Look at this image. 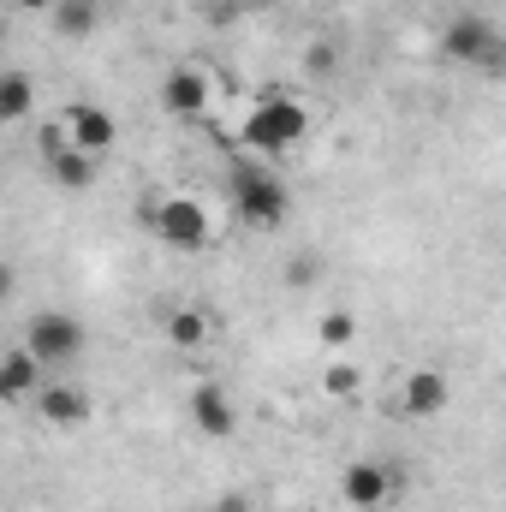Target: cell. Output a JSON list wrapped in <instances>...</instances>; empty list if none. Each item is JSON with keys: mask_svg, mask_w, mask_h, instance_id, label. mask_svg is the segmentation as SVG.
Returning <instances> with one entry per match:
<instances>
[{"mask_svg": "<svg viewBox=\"0 0 506 512\" xmlns=\"http://www.w3.org/2000/svg\"><path fill=\"white\" fill-rule=\"evenodd\" d=\"M447 405H453V382H447V370H435V364H417V370L399 382V417H411V423L441 417Z\"/></svg>", "mask_w": 506, "mask_h": 512, "instance_id": "cell-9", "label": "cell"}, {"mask_svg": "<svg viewBox=\"0 0 506 512\" xmlns=\"http://www.w3.org/2000/svg\"><path fill=\"white\" fill-rule=\"evenodd\" d=\"M185 411H191V429H197V435H209V441L239 435V405H233V393H227L221 382H191Z\"/></svg>", "mask_w": 506, "mask_h": 512, "instance_id": "cell-8", "label": "cell"}, {"mask_svg": "<svg viewBox=\"0 0 506 512\" xmlns=\"http://www.w3.org/2000/svg\"><path fill=\"white\" fill-rule=\"evenodd\" d=\"M42 387H48V364H42L30 346L6 352V364H0V399H6V405H24V399H36Z\"/></svg>", "mask_w": 506, "mask_h": 512, "instance_id": "cell-12", "label": "cell"}, {"mask_svg": "<svg viewBox=\"0 0 506 512\" xmlns=\"http://www.w3.org/2000/svg\"><path fill=\"white\" fill-rule=\"evenodd\" d=\"M36 411H42L48 429H84V423L96 417V399L78 382H54V376H48V387L36 393Z\"/></svg>", "mask_w": 506, "mask_h": 512, "instance_id": "cell-11", "label": "cell"}, {"mask_svg": "<svg viewBox=\"0 0 506 512\" xmlns=\"http://www.w3.org/2000/svg\"><path fill=\"white\" fill-rule=\"evenodd\" d=\"M143 221H149V233L167 245V251H209L215 245V227H209V209L197 203V197H185V191H167V197H149L143 203Z\"/></svg>", "mask_w": 506, "mask_h": 512, "instance_id": "cell-4", "label": "cell"}, {"mask_svg": "<svg viewBox=\"0 0 506 512\" xmlns=\"http://www.w3.org/2000/svg\"><path fill=\"white\" fill-rule=\"evenodd\" d=\"M441 54L465 72H483V78H506V30L489 12H453L441 24Z\"/></svg>", "mask_w": 506, "mask_h": 512, "instance_id": "cell-3", "label": "cell"}, {"mask_svg": "<svg viewBox=\"0 0 506 512\" xmlns=\"http://www.w3.org/2000/svg\"><path fill=\"white\" fill-rule=\"evenodd\" d=\"M161 334H167V346H173V352H203V346H209V334H215V322H209L197 304H173V310L161 316Z\"/></svg>", "mask_w": 506, "mask_h": 512, "instance_id": "cell-13", "label": "cell"}, {"mask_svg": "<svg viewBox=\"0 0 506 512\" xmlns=\"http://www.w3.org/2000/svg\"><path fill=\"white\" fill-rule=\"evenodd\" d=\"M60 120H66V137H72L84 155H96V161L114 155V143H120V120H114L102 102H72Z\"/></svg>", "mask_w": 506, "mask_h": 512, "instance_id": "cell-10", "label": "cell"}, {"mask_svg": "<svg viewBox=\"0 0 506 512\" xmlns=\"http://www.w3.org/2000/svg\"><path fill=\"white\" fill-rule=\"evenodd\" d=\"M30 114H36V84H30V72L12 66V72L0 78V120H6V126H24Z\"/></svg>", "mask_w": 506, "mask_h": 512, "instance_id": "cell-15", "label": "cell"}, {"mask_svg": "<svg viewBox=\"0 0 506 512\" xmlns=\"http://www.w3.org/2000/svg\"><path fill=\"white\" fill-rule=\"evenodd\" d=\"M316 340L340 358V352H352V340H358V316L352 310H322L316 316Z\"/></svg>", "mask_w": 506, "mask_h": 512, "instance_id": "cell-16", "label": "cell"}, {"mask_svg": "<svg viewBox=\"0 0 506 512\" xmlns=\"http://www.w3.org/2000/svg\"><path fill=\"white\" fill-rule=\"evenodd\" d=\"M209 512H251V501H245V495H221Z\"/></svg>", "mask_w": 506, "mask_h": 512, "instance_id": "cell-19", "label": "cell"}, {"mask_svg": "<svg viewBox=\"0 0 506 512\" xmlns=\"http://www.w3.org/2000/svg\"><path fill=\"white\" fill-rule=\"evenodd\" d=\"M215 108V84H209V72L203 66H173L167 78H161V114H173V120H203Z\"/></svg>", "mask_w": 506, "mask_h": 512, "instance_id": "cell-7", "label": "cell"}, {"mask_svg": "<svg viewBox=\"0 0 506 512\" xmlns=\"http://www.w3.org/2000/svg\"><path fill=\"white\" fill-rule=\"evenodd\" d=\"M48 24H54L66 42H84V36H96V24H102V0H54Z\"/></svg>", "mask_w": 506, "mask_h": 512, "instance_id": "cell-14", "label": "cell"}, {"mask_svg": "<svg viewBox=\"0 0 506 512\" xmlns=\"http://www.w3.org/2000/svg\"><path fill=\"white\" fill-rule=\"evenodd\" d=\"M24 346H30L48 370H66V364H78V358H84L90 334H84V322H78V316H66V310H36V316H30V328H24Z\"/></svg>", "mask_w": 506, "mask_h": 512, "instance_id": "cell-5", "label": "cell"}, {"mask_svg": "<svg viewBox=\"0 0 506 512\" xmlns=\"http://www.w3.org/2000/svg\"><path fill=\"white\" fill-rule=\"evenodd\" d=\"M304 137H310V114L298 96H262L239 126V149L256 161H286Z\"/></svg>", "mask_w": 506, "mask_h": 512, "instance_id": "cell-2", "label": "cell"}, {"mask_svg": "<svg viewBox=\"0 0 506 512\" xmlns=\"http://www.w3.org/2000/svg\"><path fill=\"white\" fill-rule=\"evenodd\" d=\"M286 280H292V286H310V280H316V262H310V256H298V262L286 268Z\"/></svg>", "mask_w": 506, "mask_h": 512, "instance_id": "cell-18", "label": "cell"}, {"mask_svg": "<svg viewBox=\"0 0 506 512\" xmlns=\"http://www.w3.org/2000/svg\"><path fill=\"white\" fill-rule=\"evenodd\" d=\"M322 393H328V399H358V393H364V370L346 364V352H340V358L322 370Z\"/></svg>", "mask_w": 506, "mask_h": 512, "instance_id": "cell-17", "label": "cell"}, {"mask_svg": "<svg viewBox=\"0 0 506 512\" xmlns=\"http://www.w3.org/2000/svg\"><path fill=\"white\" fill-rule=\"evenodd\" d=\"M12 12H42V18H48V12H54V0H12Z\"/></svg>", "mask_w": 506, "mask_h": 512, "instance_id": "cell-20", "label": "cell"}, {"mask_svg": "<svg viewBox=\"0 0 506 512\" xmlns=\"http://www.w3.org/2000/svg\"><path fill=\"white\" fill-rule=\"evenodd\" d=\"M227 197H233V215L256 227V233H274V227H286V215H292V191H286V179L268 167V161H233V173H227Z\"/></svg>", "mask_w": 506, "mask_h": 512, "instance_id": "cell-1", "label": "cell"}, {"mask_svg": "<svg viewBox=\"0 0 506 512\" xmlns=\"http://www.w3.org/2000/svg\"><path fill=\"white\" fill-rule=\"evenodd\" d=\"M399 465L393 459H352L346 471H340V501L352 512H381L399 501Z\"/></svg>", "mask_w": 506, "mask_h": 512, "instance_id": "cell-6", "label": "cell"}]
</instances>
